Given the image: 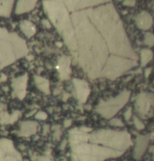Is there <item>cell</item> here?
Masks as SVG:
<instances>
[{
    "mask_svg": "<svg viewBox=\"0 0 154 161\" xmlns=\"http://www.w3.org/2000/svg\"><path fill=\"white\" fill-rule=\"evenodd\" d=\"M122 154L123 152L120 151L83 142L72 145V155L75 161H103Z\"/></svg>",
    "mask_w": 154,
    "mask_h": 161,
    "instance_id": "obj_1",
    "label": "cell"
},
{
    "mask_svg": "<svg viewBox=\"0 0 154 161\" xmlns=\"http://www.w3.org/2000/svg\"><path fill=\"white\" fill-rule=\"evenodd\" d=\"M88 139L93 144L103 145L107 148L123 153L131 144L129 133L112 130H99L88 136Z\"/></svg>",
    "mask_w": 154,
    "mask_h": 161,
    "instance_id": "obj_2",
    "label": "cell"
},
{
    "mask_svg": "<svg viewBox=\"0 0 154 161\" xmlns=\"http://www.w3.org/2000/svg\"><path fill=\"white\" fill-rule=\"evenodd\" d=\"M21 160V156L14 149L12 141L7 139L0 141V161Z\"/></svg>",
    "mask_w": 154,
    "mask_h": 161,
    "instance_id": "obj_3",
    "label": "cell"
},
{
    "mask_svg": "<svg viewBox=\"0 0 154 161\" xmlns=\"http://www.w3.org/2000/svg\"><path fill=\"white\" fill-rule=\"evenodd\" d=\"M149 142V137L145 135H139L137 138L136 145L134 150V157L137 160L140 159L144 154Z\"/></svg>",
    "mask_w": 154,
    "mask_h": 161,
    "instance_id": "obj_4",
    "label": "cell"
},
{
    "mask_svg": "<svg viewBox=\"0 0 154 161\" xmlns=\"http://www.w3.org/2000/svg\"><path fill=\"white\" fill-rule=\"evenodd\" d=\"M37 130L36 123L32 122V121H27L23 122L20 126V135L22 136H29L34 133H36Z\"/></svg>",
    "mask_w": 154,
    "mask_h": 161,
    "instance_id": "obj_5",
    "label": "cell"
},
{
    "mask_svg": "<svg viewBox=\"0 0 154 161\" xmlns=\"http://www.w3.org/2000/svg\"><path fill=\"white\" fill-rule=\"evenodd\" d=\"M151 23V17H150V14L146 13V12H143L138 20V25L143 30H147V29L150 28Z\"/></svg>",
    "mask_w": 154,
    "mask_h": 161,
    "instance_id": "obj_6",
    "label": "cell"
},
{
    "mask_svg": "<svg viewBox=\"0 0 154 161\" xmlns=\"http://www.w3.org/2000/svg\"><path fill=\"white\" fill-rule=\"evenodd\" d=\"M35 5H36V2L34 3V2L33 3H31V2H20L18 4V9H17V10H20L18 13H22V12L23 13L25 12L32 10Z\"/></svg>",
    "mask_w": 154,
    "mask_h": 161,
    "instance_id": "obj_7",
    "label": "cell"
},
{
    "mask_svg": "<svg viewBox=\"0 0 154 161\" xmlns=\"http://www.w3.org/2000/svg\"><path fill=\"white\" fill-rule=\"evenodd\" d=\"M28 24H29L28 22H23V23H22L21 29L24 33H25V34L26 35V36H33V35L34 34L35 32H36V28H35V26H33V27L29 28V30H26V27H28ZM26 29L28 30V28H26Z\"/></svg>",
    "mask_w": 154,
    "mask_h": 161,
    "instance_id": "obj_8",
    "label": "cell"
},
{
    "mask_svg": "<svg viewBox=\"0 0 154 161\" xmlns=\"http://www.w3.org/2000/svg\"><path fill=\"white\" fill-rule=\"evenodd\" d=\"M110 124L112 126H115V127H123V124L121 121L119 119H113L110 121Z\"/></svg>",
    "mask_w": 154,
    "mask_h": 161,
    "instance_id": "obj_9",
    "label": "cell"
},
{
    "mask_svg": "<svg viewBox=\"0 0 154 161\" xmlns=\"http://www.w3.org/2000/svg\"><path fill=\"white\" fill-rule=\"evenodd\" d=\"M135 125L138 130H143L144 128V125L143 124V123L137 118H135Z\"/></svg>",
    "mask_w": 154,
    "mask_h": 161,
    "instance_id": "obj_10",
    "label": "cell"
},
{
    "mask_svg": "<svg viewBox=\"0 0 154 161\" xmlns=\"http://www.w3.org/2000/svg\"><path fill=\"white\" fill-rule=\"evenodd\" d=\"M36 118L37 119H41V120H45L47 118V115L44 112H39L38 114H36Z\"/></svg>",
    "mask_w": 154,
    "mask_h": 161,
    "instance_id": "obj_11",
    "label": "cell"
},
{
    "mask_svg": "<svg viewBox=\"0 0 154 161\" xmlns=\"http://www.w3.org/2000/svg\"><path fill=\"white\" fill-rule=\"evenodd\" d=\"M131 108H129V110H128V111L124 114V116H125V117H126V120H129V119L130 118L131 114Z\"/></svg>",
    "mask_w": 154,
    "mask_h": 161,
    "instance_id": "obj_12",
    "label": "cell"
},
{
    "mask_svg": "<svg viewBox=\"0 0 154 161\" xmlns=\"http://www.w3.org/2000/svg\"><path fill=\"white\" fill-rule=\"evenodd\" d=\"M72 124V121L71 120H68L66 121H65V123H64V126H65V127H68L70 125Z\"/></svg>",
    "mask_w": 154,
    "mask_h": 161,
    "instance_id": "obj_13",
    "label": "cell"
}]
</instances>
